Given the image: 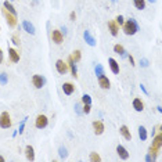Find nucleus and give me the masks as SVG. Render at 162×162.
<instances>
[{
	"mask_svg": "<svg viewBox=\"0 0 162 162\" xmlns=\"http://www.w3.org/2000/svg\"><path fill=\"white\" fill-rule=\"evenodd\" d=\"M68 68L71 69V72H72V76L76 78V76H78V69H76V65H75V61L72 60V57H69V58H68Z\"/></svg>",
	"mask_w": 162,
	"mask_h": 162,
	"instance_id": "f3484780",
	"label": "nucleus"
},
{
	"mask_svg": "<svg viewBox=\"0 0 162 162\" xmlns=\"http://www.w3.org/2000/svg\"><path fill=\"white\" fill-rule=\"evenodd\" d=\"M108 62H110V68H111L112 72H114V73H119V64H118L114 58H110Z\"/></svg>",
	"mask_w": 162,
	"mask_h": 162,
	"instance_id": "aec40b11",
	"label": "nucleus"
},
{
	"mask_svg": "<svg viewBox=\"0 0 162 162\" xmlns=\"http://www.w3.org/2000/svg\"><path fill=\"white\" fill-rule=\"evenodd\" d=\"M62 92H64L67 96H71V94L75 92V86H73L71 82H65L64 85H62Z\"/></svg>",
	"mask_w": 162,
	"mask_h": 162,
	"instance_id": "9b49d317",
	"label": "nucleus"
},
{
	"mask_svg": "<svg viewBox=\"0 0 162 162\" xmlns=\"http://www.w3.org/2000/svg\"><path fill=\"white\" fill-rule=\"evenodd\" d=\"M112 1H116V0H112Z\"/></svg>",
	"mask_w": 162,
	"mask_h": 162,
	"instance_id": "09e8293b",
	"label": "nucleus"
},
{
	"mask_svg": "<svg viewBox=\"0 0 162 162\" xmlns=\"http://www.w3.org/2000/svg\"><path fill=\"white\" fill-rule=\"evenodd\" d=\"M3 62V50L0 49V64Z\"/></svg>",
	"mask_w": 162,
	"mask_h": 162,
	"instance_id": "ea45409f",
	"label": "nucleus"
},
{
	"mask_svg": "<svg viewBox=\"0 0 162 162\" xmlns=\"http://www.w3.org/2000/svg\"><path fill=\"white\" fill-rule=\"evenodd\" d=\"M13 43L15 44V46H18V44H20V38H18L17 35H14V36H13Z\"/></svg>",
	"mask_w": 162,
	"mask_h": 162,
	"instance_id": "f704fd0d",
	"label": "nucleus"
},
{
	"mask_svg": "<svg viewBox=\"0 0 162 162\" xmlns=\"http://www.w3.org/2000/svg\"><path fill=\"white\" fill-rule=\"evenodd\" d=\"M82 101H83V104H92V97L89 94H83L82 96Z\"/></svg>",
	"mask_w": 162,
	"mask_h": 162,
	"instance_id": "7c9ffc66",
	"label": "nucleus"
},
{
	"mask_svg": "<svg viewBox=\"0 0 162 162\" xmlns=\"http://www.w3.org/2000/svg\"><path fill=\"white\" fill-rule=\"evenodd\" d=\"M3 161H4V158H3L1 155H0V162H3Z\"/></svg>",
	"mask_w": 162,
	"mask_h": 162,
	"instance_id": "a18cd8bd",
	"label": "nucleus"
},
{
	"mask_svg": "<svg viewBox=\"0 0 162 162\" xmlns=\"http://www.w3.org/2000/svg\"><path fill=\"white\" fill-rule=\"evenodd\" d=\"M98 85L101 89H110V79L105 76V75H101V76H98Z\"/></svg>",
	"mask_w": 162,
	"mask_h": 162,
	"instance_id": "6e6552de",
	"label": "nucleus"
},
{
	"mask_svg": "<svg viewBox=\"0 0 162 162\" xmlns=\"http://www.w3.org/2000/svg\"><path fill=\"white\" fill-rule=\"evenodd\" d=\"M33 3H35V4H36V3H38V0H33Z\"/></svg>",
	"mask_w": 162,
	"mask_h": 162,
	"instance_id": "49530a36",
	"label": "nucleus"
},
{
	"mask_svg": "<svg viewBox=\"0 0 162 162\" xmlns=\"http://www.w3.org/2000/svg\"><path fill=\"white\" fill-rule=\"evenodd\" d=\"M145 161H147V162H151V161H153V157H151V155L148 154V155L145 157Z\"/></svg>",
	"mask_w": 162,
	"mask_h": 162,
	"instance_id": "58836bf2",
	"label": "nucleus"
},
{
	"mask_svg": "<svg viewBox=\"0 0 162 162\" xmlns=\"http://www.w3.org/2000/svg\"><path fill=\"white\" fill-rule=\"evenodd\" d=\"M133 4H134V7L139 9V10L145 9V1L144 0H133Z\"/></svg>",
	"mask_w": 162,
	"mask_h": 162,
	"instance_id": "b1692460",
	"label": "nucleus"
},
{
	"mask_svg": "<svg viewBox=\"0 0 162 162\" xmlns=\"http://www.w3.org/2000/svg\"><path fill=\"white\" fill-rule=\"evenodd\" d=\"M56 68H57V71H58V73H61V75H65V73H67V71H68V64H67V62H64L62 60H57Z\"/></svg>",
	"mask_w": 162,
	"mask_h": 162,
	"instance_id": "423d86ee",
	"label": "nucleus"
},
{
	"mask_svg": "<svg viewBox=\"0 0 162 162\" xmlns=\"http://www.w3.org/2000/svg\"><path fill=\"white\" fill-rule=\"evenodd\" d=\"M158 151H159V150L154 148L153 145H151V147H150V155H151V157H153V161H154V159H157V153H158Z\"/></svg>",
	"mask_w": 162,
	"mask_h": 162,
	"instance_id": "c756f323",
	"label": "nucleus"
},
{
	"mask_svg": "<svg viewBox=\"0 0 162 162\" xmlns=\"http://www.w3.org/2000/svg\"><path fill=\"white\" fill-rule=\"evenodd\" d=\"M3 6H4V9L7 10L9 13H11V14H13V15H17V11H15V9H14V7H13V4L10 3L9 0H6V1H4V4H3Z\"/></svg>",
	"mask_w": 162,
	"mask_h": 162,
	"instance_id": "4be33fe9",
	"label": "nucleus"
},
{
	"mask_svg": "<svg viewBox=\"0 0 162 162\" xmlns=\"http://www.w3.org/2000/svg\"><path fill=\"white\" fill-rule=\"evenodd\" d=\"M58 154H60L61 158H67V157H68V151H67V148H65V147H62V145L58 148Z\"/></svg>",
	"mask_w": 162,
	"mask_h": 162,
	"instance_id": "cd10ccee",
	"label": "nucleus"
},
{
	"mask_svg": "<svg viewBox=\"0 0 162 162\" xmlns=\"http://www.w3.org/2000/svg\"><path fill=\"white\" fill-rule=\"evenodd\" d=\"M114 51H115L116 54H121L122 57H126V51H125L123 46H121V44H115L114 46Z\"/></svg>",
	"mask_w": 162,
	"mask_h": 162,
	"instance_id": "5701e85b",
	"label": "nucleus"
},
{
	"mask_svg": "<svg viewBox=\"0 0 162 162\" xmlns=\"http://www.w3.org/2000/svg\"><path fill=\"white\" fill-rule=\"evenodd\" d=\"M90 110H92V105H90V104H85V105H83V110H82V112H83V114H89Z\"/></svg>",
	"mask_w": 162,
	"mask_h": 162,
	"instance_id": "473e14b6",
	"label": "nucleus"
},
{
	"mask_svg": "<svg viewBox=\"0 0 162 162\" xmlns=\"http://www.w3.org/2000/svg\"><path fill=\"white\" fill-rule=\"evenodd\" d=\"M3 14H4L6 17V21H7V24H9V26H11V28H14V26H17V18H15V15H13L11 13H9L7 10H3Z\"/></svg>",
	"mask_w": 162,
	"mask_h": 162,
	"instance_id": "20e7f679",
	"label": "nucleus"
},
{
	"mask_svg": "<svg viewBox=\"0 0 162 162\" xmlns=\"http://www.w3.org/2000/svg\"><path fill=\"white\" fill-rule=\"evenodd\" d=\"M129 61H130V64H132V65H134V60H133L132 56H129Z\"/></svg>",
	"mask_w": 162,
	"mask_h": 162,
	"instance_id": "a19ab883",
	"label": "nucleus"
},
{
	"mask_svg": "<svg viewBox=\"0 0 162 162\" xmlns=\"http://www.w3.org/2000/svg\"><path fill=\"white\" fill-rule=\"evenodd\" d=\"M51 39H53V42L56 43V44H61L62 40H64V35H62L61 31L54 29L53 32H51Z\"/></svg>",
	"mask_w": 162,
	"mask_h": 162,
	"instance_id": "39448f33",
	"label": "nucleus"
},
{
	"mask_svg": "<svg viewBox=\"0 0 162 162\" xmlns=\"http://www.w3.org/2000/svg\"><path fill=\"white\" fill-rule=\"evenodd\" d=\"M25 122H26V119H24V121H22V123H21V126H20V134L24 132V128H25Z\"/></svg>",
	"mask_w": 162,
	"mask_h": 162,
	"instance_id": "c9c22d12",
	"label": "nucleus"
},
{
	"mask_svg": "<svg viewBox=\"0 0 162 162\" xmlns=\"http://www.w3.org/2000/svg\"><path fill=\"white\" fill-rule=\"evenodd\" d=\"M83 39L86 40V43H87L89 46H92V47L96 46V39L92 36V33H90L89 31H85V32H83Z\"/></svg>",
	"mask_w": 162,
	"mask_h": 162,
	"instance_id": "1a4fd4ad",
	"label": "nucleus"
},
{
	"mask_svg": "<svg viewBox=\"0 0 162 162\" xmlns=\"http://www.w3.org/2000/svg\"><path fill=\"white\" fill-rule=\"evenodd\" d=\"M150 1H155V0H150Z\"/></svg>",
	"mask_w": 162,
	"mask_h": 162,
	"instance_id": "de8ad7c7",
	"label": "nucleus"
},
{
	"mask_svg": "<svg viewBox=\"0 0 162 162\" xmlns=\"http://www.w3.org/2000/svg\"><path fill=\"white\" fill-rule=\"evenodd\" d=\"M116 153H118V155H119L122 159H128V158H129L128 150L125 148L123 145H118V147H116Z\"/></svg>",
	"mask_w": 162,
	"mask_h": 162,
	"instance_id": "ddd939ff",
	"label": "nucleus"
},
{
	"mask_svg": "<svg viewBox=\"0 0 162 162\" xmlns=\"http://www.w3.org/2000/svg\"><path fill=\"white\" fill-rule=\"evenodd\" d=\"M119 132L126 140H132V133H130V130H129V128L126 126V125H122V126H121Z\"/></svg>",
	"mask_w": 162,
	"mask_h": 162,
	"instance_id": "f8f14e48",
	"label": "nucleus"
},
{
	"mask_svg": "<svg viewBox=\"0 0 162 162\" xmlns=\"http://www.w3.org/2000/svg\"><path fill=\"white\" fill-rule=\"evenodd\" d=\"M140 64L143 65V67H148V61L145 60V58H143V60H140Z\"/></svg>",
	"mask_w": 162,
	"mask_h": 162,
	"instance_id": "e433bc0d",
	"label": "nucleus"
},
{
	"mask_svg": "<svg viewBox=\"0 0 162 162\" xmlns=\"http://www.w3.org/2000/svg\"><path fill=\"white\" fill-rule=\"evenodd\" d=\"M75 18H76V14H75V11H72V13L69 14V20H71V21H75Z\"/></svg>",
	"mask_w": 162,
	"mask_h": 162,
	"instance_id": "4c0bfd02",
	"label": "nucleus"
},
{
	"mask_svg": "<svg viewBox=\"0 0 162 162\" xmlns=\"http://www.w3.org/2000/svg\"><path fill=\"white\" fill-rule=\"evenodd\" d=\"M71 57H72V60L75 61V62H79V61H81V58H82V54H81V51H79V50H75V51H73V54Z\"/></svg>",
	"mask_w": 162,
	"mask_h": 162,
	"instance_id": "a878e982",
	"label": "nucleus"
},
{
	"mask_svg": "<svg viewBox=\"0 0 162 162\" xmlns=\"http://www.w3.org/2000/svg\"><path fill=\"white\" fill-rule=\"evenodd\" d=\"M140 87H141V90H143V92H144V93H145V94H147V90H145L144 85H141V86H140Z\"/></svg>",
	"mask_w": 162,
	"mask_h": 162,
	"instance_id": "37998d69",
	"label": "nucleus"
},
{
	"mask_svg": "<svg viewBox=\"0 0 162 162\" xmlns=\"http://www.w3.org/2000/svg\"><path fill=\"white\" fill-rule=\"evenodd\" d=\"M90 161L92 162H100L101 161V157H100L97 153H90Z\"/></svg>",
	"mask_w": 162,
	"mask_h": 162,
	"instance_id": "bb28decb",
	"label": "nucleus"
},
{
	"mask_svg": "<svg viewBox=\"0 0 162 162\" xmlns=\"http://www.w3.org/2000/svg\"><path fill=\"white\" fill-rule=\"evenodd\" d=\"M139 137H140L143 141L147 139V130H145L144 126H140V128H139Z\"/></svg>",
	"mask_w": 162,
	"mask_h": 162,
	"instance_id": "393cba45",
	"label": "nucleus"
},
{
	"mask_svg": "<svg viewBox=\"0 0 162 162\" xmlns=\"http://www.w3.org/2000/svg\"><path fill=\"white\" fill-rule=\"evenodd\" d=\"M22 28L28 32V33H31V35H35V26L31 24L29 21H24L22 22Z\"/></svg>",
	"mask_w": 162,
	"mask_h": 162,
	"instance_id": "6ab92c4d",
	"label": "nucleus"
},
{
	"mask_svg": "<svg viewBox=\"0 0 162 162\" xmlns=\"http://www.w3.org/2000/svg\"><path fill=\"white\" fill-rule=\"evenodd\" d=\"M93 129L96 134H102L104 133V123L101 121H94L93 122Z\"/></svg>",
	"mask_w": 162,
	"mask_h": 162,
	"instance_id": "9d476101",
	"label": "nucleus"
},
{
	"mask_svg": "<svg viewBox=\"0 0 162 162\" xmlns=\"http://www.w3.org/2000/svg\"><path fill=\"white\" fill-rule=\"evenodd\" d=\"M123 32L126 35H134L139 31V25L134 20H128L126 22H123Z\"/></svg>",
	"mask_w": 162,
	"mask_h": 162,
	"instance_id": "f257e3e1",
	"label": "nucleus"
},
{
	"mask_svg": "<svg viewBox=\"0 0 162 162\" xmlns=\"http://www.w3.org/2000/svg\"><path fill=\"white\" fill-rule=\"evenodd\" d=\"M9 56H10V60L13 61V62H18L20 61V54H18V51L13 47H10L9 49Z\"/></svg>",
	"mask_w": 162,
	"mask_h": 162,
	"instance_id": "4468645a",
	"label": "nucleus"
},
{
	"mask_svg": "<svg viewBox=\"0 0 162 162\" xmlns=\"http://www.w3.org/2000/svg\"><path fill=\"white\" fill-rule=\"evenodd\" d=\"M133 108L139 112H141L144 110V104L141 101V98H134V100H133Z\"/></svg>",
	"mask_w": 162,
	"mask_h": 162,
	"instance_id": "a211bd4d",
	"label": "nucleus"
},
{
	"mask_svg": "<svg viewBox=\"0 0 162 162\" xmlns=\"http://www.w3.org/2000/svg\"><path fill=\"white\" fill-rule=\"evenodd\" d=\"M25 155H26V159H28V161H33L35 159V150L32 145H26Z\"/></svg>",
	"mask_w": 162,
	"mask_h": 162,
	"instance_id": "dca6fc26",
	"label": "nucleus"
},
{
	"mask_svg": "<svg viewBox=\"0 0 162 162\" xmlns=\"http://www.w3.org/2000/svg\"><path fill=\"white\" fill-rule=\"evenodd\" d=\"M32 83L36 89H42L43 85H44V79H43L40 75H33L32 76Z\"/></svg>",
	"mask_w": 162,
	"mask_h": 162,
	"instance_id": "0eeeda50",
	"label": "nucleus"
},
{
	"mask_svg": "<svg viewBox=\"0 0 162 162\" xmlns=\"http://www.w3.org/2000/svg\"><path fill=\"white\" fill-rule=\"evenodd\" d=\"M75 108H76V112H78V114H81V110H79V104H76V105H75Z\"/></svg>",
	"mask_w": 162,
	"mask_h": 162,
	"instance_id": "79ce46f5",
	"label": "nucleus"
},
{
	"mask_svg": "<svg viewBox=\"0 0 162 162\" xmlns=\"http://www.w3.org/2000/svg\"><path fill=\"white\" fill-rule=\"evenodd\" d=\"M116 24H118V25H123V22H125V20H123V17H122V15H118V17H116Z\"/></svg>",
	"mask_w": 162,
	"mask_h": 162,
	"instance_id": "72a5a7b5",
	"label": "nucleus"
},
{
	"mask_svg": "<svg viewBox=\"0 0 162 162\" xmlns=\"http://www.w3.org/2000/svg\"><path fill=\"white\" fill-rule=\"evenodd\" d=\"M153 147L154 148H157V150H161V147H162V133H158L157 136L154 137Z\"/></svg>",
	"mask_w": 162,
	"mask_h": 162,
	"instance_id": "2eb2a0df",
	"label": "nucleus"
},
{
	"mask_svg": "<svg viewBox=\"0 0 162 162\" xmlns=\"http://www.w3.org/2000/svg\"><path fill=\"white\" fill-rule=\"evenodd\" d=\"M94 72H96L97 76H101V75H104V69H102V67L100 64H97L96 65V68H94Z\"/></svg>",
	"mask_w": 162,
	"mask_h": 162,
	"instance_id": "c85d7f7f",
	"label": "nucleus"
},
{
	"mask_svg": "<svg viewBox=\"0 0 162 162\" xmlns=\"http://www.w3.org/2000/svg\"><path fill=\"white\" fill-rule=\"evenodd\" d=\"M49 123V119H47L46 115H38L36 121H35V126L38 129H44Z\"/></svg>",
	"mask_w": 162,
	"mask_h": 162,
	"instance_id": "7ed1b4c3",
	"label": "nucleus"
},
{
	"mask_svg": "<svg viewBox=\"0 0 162 162\" xmlns=\"http://www.w3.org/2000/svg\"><path fill=\"white\" fill-rule=\"evenodd\" d=\"M0 128L3 129H9L11 128V118H10V114L9 112H1L0 115Z\"/></svg>",
	"mask_w": 162,
	"mask_h": 162,
	"instance_id": "f03ea898",
	"label": "nucleus"
},
{
	"mask_svg": "<svg viewBox=\"0 0 162 162\" xmlns=\"http://www.w3.org/2000/svg\"><path fill=\"white\" fill-rule=\"evenodd\" d=\"M61 31H64V35L67 33V28H65V26H62V28H61Z\"/></svg>",
	"mask_w": 162,
	"mask_h": 162,
	"instance_id": "c03bdc74",
	"label": "nucleus"
},
{
	"mask_svg": "<svg viewBox=\"0 0 162 162\" xmlns=\"http://www.w3.org/2000/svg\"><path fill=\"white\" fill-rule=\"evenodd\" d=\"M0 83H1V85H6V83H7V75H6V73H0Z\"/></svg>",
	"mask_w": 162,
	"mask_h": 162,
	"instance_id": "2f4dec72",
	"label": "nucleus"
},
{
	"mask_svg": "<svg viewBox=\"0 0 162 162\" xmlns=\"http://www.w3.org/2000/svg\"><path fill=\"white\" fill-rule=\"evenodd\" d=\"M108 28H110V31H111V35L112 36H116L118 35V24H116L115 21H110L108 22Z\"/></svg>",
	"mask_w": 162,
	"mask_h": 162,
	"instance_id": "412c9836",
	"label": "nucleus"
}]
</instances>
